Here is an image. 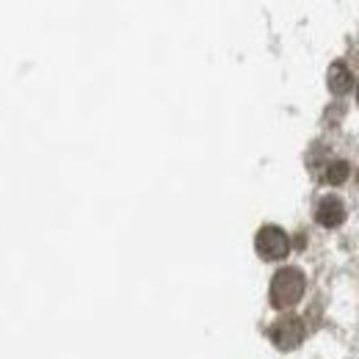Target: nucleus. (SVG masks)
<instances>
[{
  "label": "nucleus",
  "instance_id": "nucleus-1",
  "mask_svg": "<svg viewBox=\"0 0 359 359\" xmlns=\"http://www.w3.org/2000/svg\"><path fill=\"white\" fill-rule=\"evenodd\" d=\"M304 273L293 266L287 269H279L273 273V282H271V304L276 310H287V307H296L304 296Z\"/></svg>",
  "mask_w": 359,
  "mask_h": 359
},
{
  "label": "nucleus",
  "instance_id": "nucleus-2",
  "mask_svg": "<svg viewBox=\"0 0 359 359\" xmlns=\"http://www.w3.org/2000/svg\"><path fill=\"white\" fill-rule=\"evenodd\" d=\"M255 246H257V255L263 257V260H285L287 257V252H290V238H287V232L285 229H279V226L273 224H266L260 226V232H257V238H255Z\"/></svg>",
  "mask_w": 359,
  "mask_h": 359
},
{
  "label": "nucleus",
  "instance_id": "nucleus-3",
  "mask_svg": "<svg viewBox=\"0 0 359 359\" xmlns=\"http://www.w3.org/2000/svg\"><path fill=\"white\" fill-rule=\"evenodd\" d=\"M271 340L279 348H296L304 340V323L299 318H285L271 329Z\"/></svg>",
  "mask_w": 359,
  "mask_h": 359
},
{
  "label": "nucleus",
  "instance_id": "nucleus-4",
  "mask_svg": "<svg viewBox=\"0 0 359 359\" xmlns=\"http://www.w3.org/2000/svg\"><path fill=\"white\" fill-rule=\"evenodd\" d=\"M315 222L326 229H334L346 222V205L337 199V196H323L318 205H315Z\"/></svg>",
  "mask_w": 359,
  "mask_h": 359
},
{
  "label": "nucleus",
  "instance_id": "nucleus-5",
  "mask_svg": "<svg viewBox=\"0 0 359 359\" xmlns=\"http://www.w3.org/2000/svg\"><path fill=\"white\" fill-rule=\"evenodd\" d=\"M351 69L343 64V61H334L332 67H329V75H326V83H329V91L332 94H346V91L351 89Z\"/></svg>",
  "mask_w": 359,
  "mask_h": 359
},
{
  "label": "nucleus",
  "instance_id": "nucleus-6",
  "mask_svg": "<svg viewBox=\"0 0 359 359\" xmlns=\"http://www.w3.org/2000/svg\"><path fill=\"white\" fill-rule=\"evenodd\" d=\"M348 163L346 161H332L329 166H326V172H323V180L329 182V185H343L346 180H348Z\"/></svg>",
  "mask_w": 359,
  "mask_h": 359
},
{
  "label": "nucleus",
  "instance_id": "nucleus-7",
  "mask_svg": "<svg viewBox=\"0 0 359 359\" xmlns=\"http://www.w3.org/2000/svg\"><path fill=\"white\" fill-rule=\"evenodd\" d=\"M357 100H359V89H357Z\"/></svg>",
  "mask_w": 359,
  "mask_h": 359
}]
</instances>
